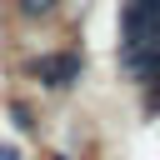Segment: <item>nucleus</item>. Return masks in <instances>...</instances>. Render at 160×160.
I'll use <instances>...</instances> for the list:
<instances>
[{
  "label": "nucleus",
  "mask_w": 160,
  "mask_h": 160,
  "mask_svg": "<svg viewBox=\"0 0 160 160\" xmlns=\"http://www.w3.org/2000/svg\"><path fill=\"white\" fill-rule=\"evenodd\" d=\"M30 70L45 85H70V80H80V55H40Z\"/></svg>",
  "instance_id": "f257e3e1"
},
{
  "label": "nucleus",
  "mask_w": 160,
  "mask_h": 160,
  "mask_svg": "<svg viewBox=\"0 0 160 160\" xmlns=\"http://www.w3.org/2000/svg\"><path fill=\"white\" fill-rule=\"evenodd\" d=\"M50 5H55V0H20V10H25V15H45Z\"/></svg>",
  "instance_id": "f03ea898"
}]
</instances>
